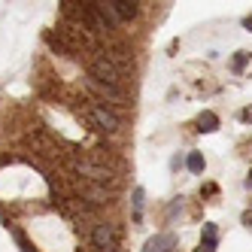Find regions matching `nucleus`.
<instances>
[{
	"mask_svg": "<svg viewBox=\"0 0 252 252\" xmlns=\"http://www.w3.org/2000/svg\"><path fill=\"white\" fill-rule=\"evenodd\" d=\"M85 116H88V122L94 125L97 131H103V134H116L119 128H122V119H119V113L113 110V106H106V103H100V100H88V106H85Z\"/></svg>",
	"mask_w": 252,
	"mask_h": 252,
	"instance_id": "f257e3e1",
	"label": "nucleus"
},
{
	"mask_svg": "<svg viewBox=\"0 0 252 252\" xmlns=\"http://www.w3.org/2000/svg\"><path fill=\"white\" fill-rule=\"evenodd\" d=\"M92 79L110 82V85H122L125 82V67L113 55H94V61H92Z\"/></svg>",
	"mask_w": 252,
	"mask_h": 252,
	"instance_id": "f03ea898",
	"label": "nucleus"
},
{
	"mask_svg": "<svg viewBox=\"0 0 252 252\" xmlns=\"http://www.w3.org/2000/svg\"><path fill=\"white\" fill-rule=\"evenodd\" d=\"M186 164H189V170H191V173H204V155H201V152H191Z\"/></svg>",
	"mask_w": 252,
	"mask_h": 252,
	"instance_id": "9b49d317",
	"label": "nucleus"
},
{
	"mask_svg": "<svg viewBox=\"0 0 252 252\" xmlns=\"http://www.w3.org/2000/svg\"><path fill=\"white\" fill-rule=\"evenodd\" d=\"M243 225L252 231V210H246V213H243Z\"/></svg>",
	"mask_w": 252,
	"mask_h": 252,
	"instance_id": "ddd939ff",
	"label": "nucleus"
},
{
	"mask_svg": "<svg viewBox=\"0 0 252 252\" xmlns=\"http://www.w3.org/2000/svg\"><path fill=\"white\" fill-rule=\"evenodd\" d=\"M73 170H76L82 179H88L92 186H103V189H106V183L113 179V173L106 170L103 164H94L92 158H76V161H73Z\"/></svg>",
	"mask_w": 252,
	"mask_h": 252,
	"instance_id": "20e7f679",
	"label": "nucleus"
},
{
	"mask_svg": "<svg viewBox=\"0 0 252 252\" xmlns=\"http://www.w3.org/2000/svg\"><path fill=\"white\" fill-rule=\"evenodd\" d=\"M216 243H219V231H216V225H204L201 246H197L194 252H216Z\"/></svg>",
	"mask_w": 252,
	"mask_h": 252,
	"instance_id": "6e6552de",
	"label": "nucleus"
},
{
	"mask_svg": "<svg viewBox=\"0 0 252 252\" xmlns=\"http://www.w3.org/2000/svg\"><path fill=\"white\" fill-rule=\"evenodd\" d=\"M240 119H243L246 125H252V106H249V110H243V113H240Z\"/></svg>",
	"mask_w": 252,
	"mask_h": 252,
	"instance_id": "4468645a",
	"label": "nucleus"
},
{
	"mask_svg": "<svg viewBox=\"0 0 252 252\" xmlns=\"http://www.w3.org/2000/svg\"><path fill=\"white\" fill-rule=\"evenodd\" d=\"M249 52H237V55H234V61H231V70H234V73H243V67L249 64Z\"/></svg>",
	"mask_w": 252,
	"mask_h": 252,
	"instance_id": "9d476101",
	"label": "nucleus"
},
{
	"mask_svg": "<svg viewBox=\"0 0 252 252\" xmlns=\"http://www.w3.org/2000/svg\"><path fill=\"white\" fill-rule=\"evenodd\" d=\"M100 9H103V15H106L113 25H119V22H131V19H137V12H140L137 3H131V0H103Z\"/></svg>",
	"mask_w": 252,
	"mask_h": 252,
	"instance_id": "39448f33",
	"label": "nucleus"
},
{
	"mask_svg": "<svg viewBox=\"0 0 252 252\" xmlns=\"http://www.w3.org/2000/svg\"><path fill=\"white\" fill-rule=\"evenodd\" d=\"M173 246H176V237H173V234H155L152 240H146L143 252H173Z\"/></svg>",
	"mask_w": 252,
	"mask_h": 252,
	"instance_id": "0eeeda50",
	"label": "nucleus"
},
{
	"mask_svg": "<svg viewBox=\"0 0 252 252\" xmlns=\"http://www.w3.org/2000/svg\"><path fill=\"white\" fill-rule=\"evenodd\" d=\"M216 128H219L216 113H201V119H197V131H216Z\"/></svg>",
	"mask_w": 252,
	"mask_h": 252,
	"instance_id": "1a4fd4ad",
	"label": "nucleus"
},
{
	"mask_svg": "<svg viewBox=\"0 0 252 252\" xmlns=\"http://www.w3.org/2000/svg\"><path fill=\"white\" fill-rule=\"evenodd\" d=\"M92 240L100 252H119V234L110 222H97L94 231H92Z\"/></svg>",
	"mask_w": 252,
	"mask_h": 252,
	"instance_id": "423d86ee",
	"label": "nucleus"
},
{
	"mask_svg": "<svg viewBox=\"0 0 252 252\" xmlns=\"http://www.w3.org/2000/svg\"><path fill=\"white\" fill-rule=\"evenodd\" d=\"M143 197H146V191L143 189H134V219L140 222V216H143Z\"/></svg>",
	"mask_w": 252,
	"mask_h": 252,
	"instance_id": "f8f14e48",
	"label": "nucleus"
},
{
	"mask_svg": "<svg viewBox=\"0 0 252 252\" xmlns=\"http://www.w3.org/2000/svg\"><path fill=\"white\" fill-rule=\"evenodd\" d=\"M246 183H249V186H252V173H249V179H246Z\"/></svg>",
	"mask_w": 252,
	"mask_h": 252,
	"instance_id": "2eb2a0df",
	"label": "nucleus"
},
{
	"mask_svg": "<svg viewBox=\"0 0 252 252\" xmlns=\"http://www.w3.org/2000/svg\"><path fill=\"white\" fill-rule=\"evenodd\" d=\"M88 92L94 94V100L106 103V106H128V94H125L122 85H110V82H100V79H92L88 76Z\"/></svg>",
	"mask_w": 252,
	"mask_h": 252,
	"instance_id": "7ed1b4c3",
	"label": "nucleus"
}]
</instances>
